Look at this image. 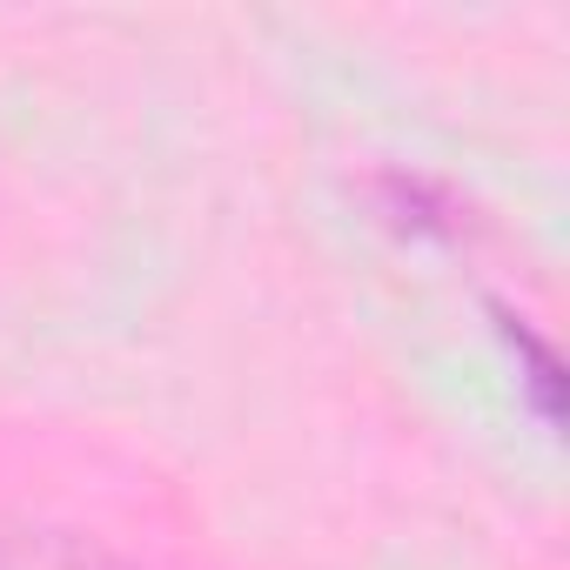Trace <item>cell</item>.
<instances>
[{
  "instance_id": "6da1fadb",
  "label": "cell",
  "mask_w": 570,
  "mask_h": 570,
  "mask_svg": "<svg viewBox=\"0 0 570 570\" xmlns=\"http://www.w3.org/2000/svg\"><path fill=\"white\" fill-rule=\"evenodd\" d=\"M0 570H161V563L128 557L108 537L75 530V523L8 517V523H0Z\"/></svg>"
}]
</instances>
